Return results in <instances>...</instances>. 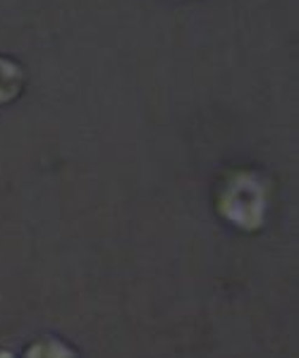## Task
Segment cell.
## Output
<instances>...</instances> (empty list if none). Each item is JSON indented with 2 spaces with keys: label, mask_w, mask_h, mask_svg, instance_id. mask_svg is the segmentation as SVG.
I'll return each mask as SVG.
<instances>
[{
  "label": "cell",
  "mask_w": 299,
  "mask_h": 358,
  "mask_svg": "<svg viewBox=\"0 0 299 358\" xmlns=\"http://www.w3.org/2000/svg\"><path fill=\"white\" fill-rule=\"evenodd\" d=\"M27 358H77V356L65 344L55 342V339H43V342H36L29 349Z\"/></svg>",
  "instance_id": "6da1fadb"
}]
</instances>
